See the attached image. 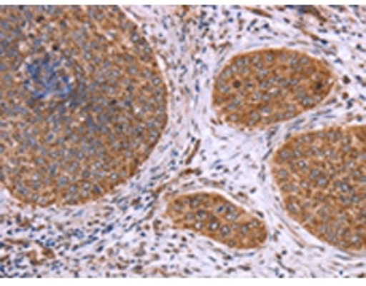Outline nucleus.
<instances>
[{
  "mask_svg": "<svg viewBox=\"0 0 366 286\" xmlns=\"http://www.w3.org/2000/svg\"><path fill=\"white\" fill-rule=\"evenodd\" d=\"M167 123L159 64L117 6H2V181L37 207L128 181Z\"/></svg>",
  "mask_w": 366,
  "mask_h": 286,
  "instance_id": "1",
  "label": "nucleus"
},
{
  "mask_svg": "<svg viewBox=\"0 0 366 286\" xmlns=\"http://www.w3.org/2000/svg\"><path fill=\"white\" fill-rule=\"evenodd\" d=\"M365 155V126H333L290 138L271 164L288 215L344 251L366 243Z\"/></svg>",
  "mask_w": 366,
  "mask_h": 286,
  "instance_id": "2",
  "label": "nucleus"
},
{
  "mask_svg": "<svg viewBox=\"0 0 366 286\" xmlns=\"http://www.w3.org/2000/svg\"><path fill=\"white\" fill-rule=\"evenodd\" d=\"M336 75L325 61L297 50H262L231 59L218 73L215 113L237 129H266L327 99Z\"/></svg>",
  "mask_w": 366,
  "mask_h": 286,
  "instance_id": "3",
  "label": "nucleus"
},
{
  "mask_svg": "<svg viewBox=\"0 0 366 286\" xmlns=\"http://www.w3.org/2000/svg\"><path fill=\"white\" fill-rule=\"evenodd\" d=\"M166 215L179 229L210 237L229 248L263 247L264 223L217 193H193L169 202Z\"/></svg>",
  "mask_w": 366,
  "mask_h": 286,
  "instance_id": "4",
  "label": "nucleus"
}]
</instances>
